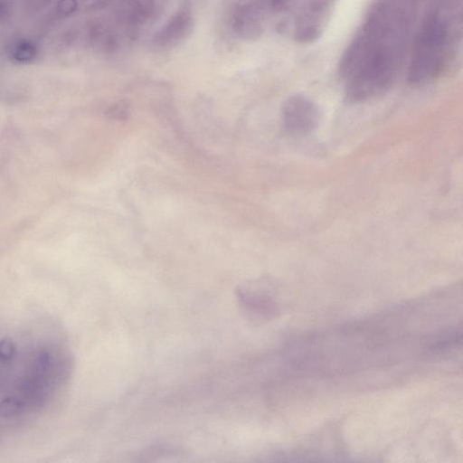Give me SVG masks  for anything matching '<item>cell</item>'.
<instances>
[{
  "mask_svg": "<svg viewBox=\"0 0 463 463\" xmlns=\"http://www.w3.org/2000/svg\"><path fill=\"white\" fill-rule=\"evenodd\" d=\"M77 7L76 0H61L58 4V10L61 14H70Z\"/></svg>",
  "mask_w": 463,
  "mask_h": 463,
  "instance_id": "obj_8",
  "label": "cell"
},
{
  "mask_svg": "<svg viewBox=\"0 0 463 463\" xmlns=\"http://www.w3.org/2000/svg\"><path fill=\"white\" fill-rule=\"evenodd\" d=\"M318 118L317 106L305 96H291L283 104V124L292 134H306L312 131L317 125Z\"/></svg>",
  "mask_w": 463,
  "mask_h": 463,
  "instance_id": "obj_3",
  "label": "cell"
},
{
  "mask_svg": "<svg viewBox=\"0 0 463 463\" xmlns=\"http://www.w3.org/2000/svg\"><path fill=\"white\" fill-rule=\"evenodd\" d=\"M271 9L279 12L288 7L292 0H266Z\"/></svg>",
  "mask_w": 463,
  "mask_h": 463,
  "instance_id": "obj_9",
  "label": "cell"
},
{
  "mask_svg": "<svg viewBox=\"0 0 463 463\" xmlns=\"http://www.w3.org/2000/svg\"><path fill=\"white\" fill-rule=\"evenodd\" d=\"M192 25L193 16L190 10L181 9L155 34L153 42L158 47L175 46L189 34Z\"/></svg>",
  "mask_w": 463,
  "mask_h": 463,
  "instance_id": "obj_5",
  "label": "cell"
},
{
  "mask_svg": "<svg viewBox=\"0 0 463 463\" xmlns=\"http://www.w3.org/2000/svg\"><path fill=\"white\" fill-rule=\"evenodd\" d=\"M455 43L452 19L440 8L426 14L417 33L408 66L407 78L412 85H424L438 78L447 68Z\"/></svg>",
  "mask_w": 463,
  "mask_h": 463,
  "instance_id": "obj_2",
  "label": "cell"
},
{
  "mask_svg": "<svg viewBox=\"0 0 463 463\" xmlns=\"http://www.w3.org/2000/svg\"><path fill=\"white\" fill-rule=\"evenodd\" d=\"M36 48L28 41H20L12 50L13 58L19 62H28L35 57Z\"/></svg>",
  "mask_w": 463,
  "mask_h": 463,
  "instance_id": "obj_6",
  "label": "cell"
},
{
  "mask_svg": "<svg viewBox=\"0 0 463 463\" xmlns=\"http://www.w3.org/2000/svg\"><path fill=\"white\" fill-rule=\"evenodd\" d=\"M71 372V352L53 333L0 336V435L41 416L64 390Z\"/></svg>",
  "mask_w": 463,
  "mask_h": 463,
  "instance_id": "obj_1",
  "label": "cell"
},
{
  "mask_svg": "<svg viewBox=\"0 0 463 463\" xmlns=\"http://www.w3.org/2000/svg\"><path fill=\"white\" fill-rule=\"evenodd\" d=\"M264 0H249L237 3L231 13V27L243 39H255L262 33L261 4Z\"/></svg>",
  "mask_w": 463,
  "mask_h": 463,
  "instance_id": "obj_4",
  "label": "cell"
},
{
  "mask_svg": "<svg viewBox=\"0 0 463 463\" xmlns=\"http://www.w3.org/2000/svg\"><path fill=\"white\" fill-rule=\"evenodd\" d=\"M108 113L109 114L110 118L116 119H124L128 117L129 109L127 103L118 102L109 109Z\"/></svg>",
  "mask_w": 463,
  "mask_h": 463,
  "instance_id": "obj_7",
  "label": "cell"
}]
</instances>
